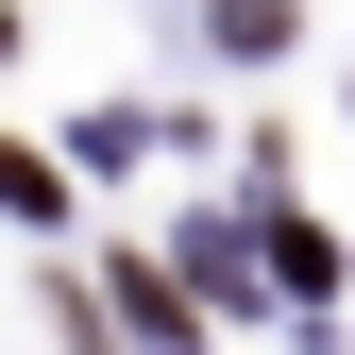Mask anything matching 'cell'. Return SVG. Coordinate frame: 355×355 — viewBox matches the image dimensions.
Segmentation results:
<instances>
[{
  "label": "cell",
  "mask_w": 355,
  "mask_h": 355,
  "mask_svg": "<svg viewBox=\"0 0 355 355\" xmlns=\"http://www.w3.org/2000/svg\"><path fill=\"white\" fill-rule=\"evenodd\" d=\"M0 203H17V220H68V187H51V169H34L17 136H0Z\"/></svg>",
  "instance_id": "obj_1"
}]
</instances>
